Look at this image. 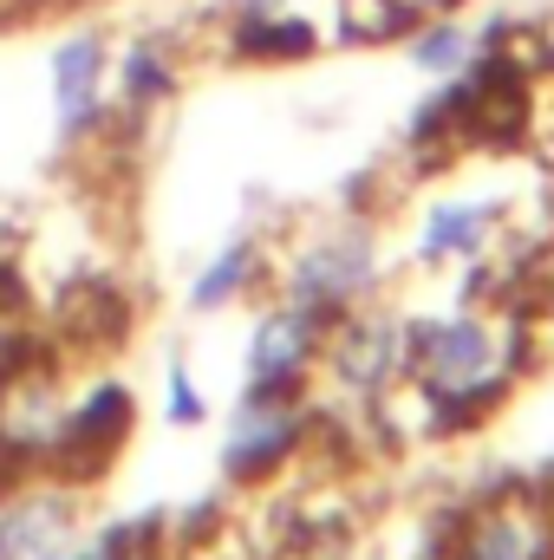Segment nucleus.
Masks as SVG:
<instances>
[{"label": "nucleus", "instance_id": "ddd939ff", "mask_svg": "<svg viewBox=\"0 0 554 560\" xmlns=\"http://www.w3.org/2000/svg\"><path fill=\"white\" fill-rule=\"evenodd\" d=\"M170 423H203V398H196V385H189V372H183V359H170Z\"/></svg>", "mask_w": 554, "mask_h": 560}, {"label": "nucleus", "instance_id": "f03ea898", "mask_svg": "<svg viewBox=\"0 0 554 560\" xmlns=\"http://www.w3.org/2000/svg\"><path fill=\"white\" fill-rule=\"evenodd\" d=\"M379 287V235L372 229H333V235H320V242H307V255L287 268V300L293 306H307V313H320L326 326L346 313V306H359L366 293Z\"/></svg>", "mask_w": 554, "mask_h": 560}, {"label": "nucleus", "instance_id": "1a4fd4ad", "mask_svg": "<svg viewBox=\"0 0 554 560\" xmlns=\"http://www.w3.org/2000/svg\"><path fill=\"white\" fill-rule=\"evenodd\" d=\"M66 541H72V502L59 489L0 509V560H53Z\"/></svg>", "mask_w": 554, "mask_h": 560}, {"label": "nucleus", "instance_id": "9b49d317", "mask_svg": "<svg viewBox=\"0 0 554 560\" xmlns=\"http://www.w3.org/2000/svg\"><path fill=\"white\" fill-rule=\"evenodd\" d=\"M249 275H255V235H235L203 275H196V287H189V306L196 313H216V306H229L242 287H249Z\"/></svg>", "mask_w": 554, "mask_h": 560}, {"label": "nucleus", "instance_id": "4468645a", "mask_svg": "<svg viewBox=\"0 0 554 560\" xmlns=\"http://www.w3.org/2000/svg\"><path fill=\"white\" fill-rule=\"evenodd\" d=\"M235 7H242V20H262V13H275L280 0H235Z\"/></svg>", "mask_w": 554, "mask_h": 560}, {"label": "nucleus", "instance_id": "20e7f679", "mask_svg": "<svg viewBox=\"0 0 554 560\" xmlns=\"http://www.w3.org/2000/svg\"><path fill=\"white\" fill-rule=\"evenodd\" d=\"M320 339H326V319L320 313H307L293 300L280 313H268L255 326V339H249V398H287L293 378L313 365Z\"/></svg>", "mask_w": 554, "mask_h": 560}, {"label": "nucleus", "instance_id": "f257e3e1", "mask_svg": "<svg viewBox=\"0 0 554 560\" xmlns=\"http://www.w3.org/2000/svg\"><path fill=\"white\" fill-rule=\"evenodd\" d=\"M405 372H417V398L430 405V430H463L476 418L483 398L503 392L509 378V346L496 319L457 313V319H430L405 326Z\"/></svg>", "mask_w": 554, "mask_h": 560}, {"label": "nucleus", "instance_id": "423d86ee", "mask_svg": "<svg viewBox=\"0 0 554 560\" xmlns=\"http://www.w3.org/2000/svg\"><path fill=\"white\" fill-rule=\"evenodd\" d=\"M405 372V319L379 313V319H353L333 339V378L353 398H379L392 378Z\"/></svg>", "mask_w": 554, "mask_h": 560}, {"label": "nucleus", "instance_id": "6e6552de", "mask_svg": "<svg viewBox=\"0 0 554 560\" xmlns=\"http://www.w3.org/2000/svg\"><path fill=\"white\" fill-rule=\"evenodd\" d=\"M496 222H503V202L496 196H457V202H430V215L417 222V261L424 268H437V261H470V255H483L489 248V235H496Z\"/></svg>", "mask_w": 554, "mask_h": 560}, {"label": "nucleus", "instance_id": "39448f33", "mask_svg": "<svg viewBox=\"0 0 554 560\" xmlns=\"http://www.w3.org/2000/svg\"><path fill=\"white\" fill-rule=\"evenodd\" d=\"M53 112H59L66 143L99 131V112H105V39L99 33L59 39V52H53Z\"/></svg>", "mask_w": 554, "mask_h": 560}, {"label": "nucleus", "instance_id": "9d476101", "mask_svg": "<svg viewBox=\"0 0 554 560\" xmlns=\"http://www.w3.org/2000/svg\"><path fill=\"white\" fill-rule=\"evenodd\" d=\"M170 85H176V72H170V59H163V46L157 39H138L125 59H118V98H125V112L143 118L150 105H163L170 98Z\"/></svg>", "mask_w": 554, "mask_h": 560}, {"label": "nucleus", "instance_id": "7ed1b4c3", "mask_svg": "<svg viewBox=\"0 0 554 560\" xmlns=\"http://www.w3.org/2000/svg\"><path fill=\"white\" fill-rule=\"evenodd\" d=\"M300 436H307V418L287 398H242V411L222 430V456L216 463L235 482H262V476H275V463H287L300 450Z\"/></svg>", "mask_w": 554, "mask_h": 560}, {"label": "nucleus", "instance_id": "0eeeda50", "mask_svg": "<svg viewBox=\"0 0 554 560\" xmlns=\"http://www.w3.org/2000/svg\"><path fill=\"white\" fill-rule=\"evenodd\" d=\"M457 560H554V522L535 502H496L470 522Z\"/></svg>", "mask_w": 554, "mask_h": 560}, {"label": "nucleus", "instance_id": "f8f14e48", "mask_svg": "<svg viewBox=\"0 0 554 560\" xmlns=\"http://www.w3.org/2000/svg\"><path fill=\"white\" fill-rule=\"evenodd\" d=\"M470 52H476V39H470L457 20H430L424 33H412V66L437 72V79L463 72V66H470Z\"/></svg>", "mask_w": 554, "mask_h": 560}]
</instances>
